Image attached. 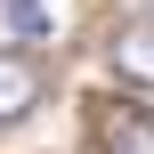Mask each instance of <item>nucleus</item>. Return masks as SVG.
I'll return each instance as SVG.
<instances>
[{
	"instance_id": "3",
	"label": "nucleus",
	"mask_w": 154,
	"mask_h": 154,
	"mask_svg": "<svg viewBox=\"0 0 154 154\" xmlns=\"http://www.w3.org/2000/svg\"><path fill=\"white\" fill-rule=\"evenodd\" d=\"M106 57H114V73H122V81L154 89V16H130V24L114 32V49H106Z\"/></svg>"
},
{
	"instance_id": "2",
	"label": "nucleus",
	"mask_w": 154,
	"mask_h": 154,
	"mask_svg": "<svg viewBox=\"0 0 154 154\" xmlns=\"http://www.w3.org/2000/svg\"><path fill=\"white\" fill-rule=\"evenodd\" d=\"M32 106H41V65H32L24 49H0V130L24 122Z\"/></svg>"
},
{
	"instance_id": "4",
	"label": "nucleus",
	"mask_w": 154,
	"mask_h": 154,
	"mask_svg": "<svg viewBox=\"0 0 154 154\" xmlns=\"http://www.w3.org/2000/svg\"><path fill=\"white\" fill-rule=\"evenodd\" d=\"M0 24H8L16 41H49V32H57V16H49V0H0Z\"/></svg>"
},
{
	"instance_id": "1",
	"label": "nucleus",
	"mask_w": 154,
	"mask_h": 154,
	"mask_svg": "<svg viewBox=\"0 0 154 154\" xmlns=\"http://www.w3.org/2000/svg\"><path fill=\"white\" fill-rule=\"evenodd\" d=\"M89 130H97V154H154V106H130V97H97Z\"/></svg>"
}]
</instances>
